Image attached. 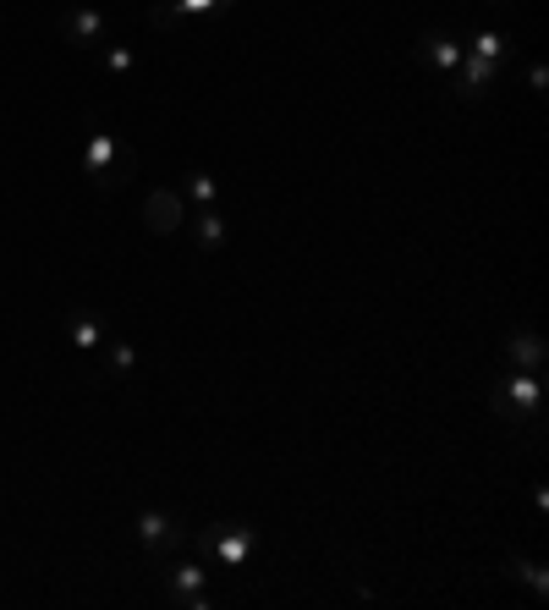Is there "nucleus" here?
I'll use <instances>...</instances> for the list:
<instances>
[{
  "mask_svg": "<svg viewBox=\"0 0 549 610\" xmlns=\"http://www.w3.org/2000/svg\"><path fill=\"white\" fill-rule=\"evenodd\" d=\"M77 165H83V176H89L100 193H122L137 176V149L122 133H111L105 122H89V133H83V144H77Z\"/></svg>",
  "mask_w": 549,
  "mask_h": 610,
  "instance_id": "obj_1",
  "label": "nucleus"
},
{
  "mask_svg": "<svg viewBox=\"0 0 549 610\" xmlns=\"http://www.w3.org/2000/svg\"><path fill=\"white\" fill-rule=\"evenodd\" d=\"M489 407H495V418H500V424L528 430L534 441H545V374L511 369V374H506V385H495Z\"/></svg>",
  "mask_w": 549,
  "mask_h": 610,
  "instance_id": "obj_2",
  "label": "nucleus"
},
{
  "mask_svg": "<svg viewBox=\"0 0 549 610\" xmlns=\"http://www.w3.org/2000/svg\"><path fill=\"white\" fill-rule=\"evenodd\" d=\"M187 545H198V556L220 561L226 572H242V567H248V556L259 550V528L237 517V523H215V528H198Z\"/></svg>",
  "mask_w": 549,
  "mask_h": 610,
  "instance_id": "obj_3",
  "label": "nucleus"
},
{
  "mask_svg": "<svg viewBox=\"0 0 549 610\" xmlns=\"http://www.w3.org/2000/svg\"><path fill=\"white\" fill-rule=\"evenodd\" d=\"M187 539H193V534L182 528V517H176V511H159V506L137 511V545H143V556H148L154 567H159V561H170Z\"/></svg>",
  "mask_w": 549,
  "mask_h": 610,
  "instance_id": "obj_4",
  "label": "nucleus"
},
{
  "mask_svg": "<svg viewBox=\"0 0 549 610\" xmlns=\"http://www.w3.org/2000/svg\"><path fill=\"white\" fill-rule=\"evenodd\" d=\"M55 28H61V39L66 44H77V50H100V44H111V11H100V6H66L61 17H55Z\"/></svg>",
  "mask_w": 549,
  "mask_h": 610,
  "instance_id": "obj_5",
  "label": "nucleus"
},
{
  "mask_svg": "<svg viewBox=\"0 0 549 610\" xmlns=\"http://www.w3.org/2000/svg\"><path fill=\"white\" fill-rule=\"evenodd\" d=\"M412 61H417L423 72H434L439 83H450L456 66H462V39H450L445 28H423L417 44H412Z\"/></svg>",
  "mask_w": 549,
  "mask_h": 610,
  "instance_id": "obj_6",
  "label": "nucleus"
},
{
  "mask_svg": "<svg viewBox=\"0 0 549 610\" xmlns=\"http://www.w3.org/2000/svg\"><path fill=\"white\" fill-rule=\"evenodd\" d=\"M165 606L209 610V572L193 567V561H170L165 567Z\"/></svg>",
  "mask_w": 549,
  "mask_h": 610,
  "instance_id": "obj_7",
  "label": "nucleus"
},
{
  "mask_svg": "<svg viewBox=\"0 0 549 610\" xmlns=\"http://www.w3.org/2000/svg\"><path fill=\"white\" fill-rule=\"evenodd\" d=\"M143 226H148V237H176L187 226V198L176 187H154L143 198Z\"/></svg>",
  "mask_w": 549,
  "mask_h": 610,
  "instance_id": "obj_8",
  "label": "nucleus"
},
{
  "mask_svg": "<svg viewBox=\"0 0 549 610\" xmlns=\"http://www.w3.org/2000/svg\"><path fill=\"white\" fill-rule=\"evenodd\" d=\"M506 363L511 369H528V374H545V363H549V347H545V335L539 330H511L506 335Z\"/></svg>",
  "mask_w": 549,
  "mask_h": 610,
  "instance_id": "obj_9",
  "label": "nucleus"
},
{
  "mask_svg": "<svg viewBox=\"0 0 549 610\" xmlns=\"http://www.w3.org/2000/svg\"><path fill=\"white\" fill-rule=\"evenodd\" d=\"M237 0H154L148 6V28H170L182 17H209V11H231Z\"/></svg>",
  "mask_w": 549,
  "mask_h": 610,
  "instance_id": "obj_10",
  "label": "nucleus"
},
{
  "mask_svg": "<svg viewBox=\"0 0 549 610\" xmlns=\"http://www.w3.org/2000/svg\"><path fill=\"white\" fill-rule=\"evenodd\" d=\"M182 231H193V242H198V254H220L226 248V237H231V226H226V215L209 204V209H198V215H187V226Z\"/></svg>",
  "mask_w": 549,
  "mask_h": 610,
  "instance_id": "obj_11",
  "label": "nucleus"
},
{
  "mask_svg": "<svg viewBox=\"0 0 549 610\" xmlns=\"http://www.w3.org/2000/svg\"><path fill=\"white\" fill-rule=\"evenodd\" d=\"M61 324H66V341H72L77 352H100V347H105V330H100V319H89L83 308H66V319H61Z\"/></svg>",
  "mask_w": 549,
  "mask_h": 610,
  "instance_id": "obj_12",
  "label": "nucleus"
},
{
  "mask_svg": "<svg viewBox=\"0 0 549 610\" xmlns=\"http://www.w3.org/2000/svg\"><path fill=\"white\" fill-rule=\"evenodd\" d=\"M506 572H511V578H522V583L534 589V600H539V606H545V600H549V567H545V561H528V556H511V561H506Z\"/></svg>",
  "mask_w": 549,
  "mask_h": 610,
  "instance_id": "obj_13",
  "label": "nucleus"
},
{
  "mask_svg": "<svg viewBox=\"0 0 549 610\" xmlns=\"http://www.w3.org/2000/svg\"><path fill=\"white\" fill-rule=\"evenodd\" d=\"M176 193H182V198H193V204H198V209H209V204H215V198H220V182H215V176H209V170H187V176H182V187H176Z\"/></svg>",
  "mask_w": 549,
  "mask_h": 610,
  "instance_id": "obj_14",
  "label": "nucleus"
},
{
  "mask_svg": "<svg viewBox=\"0 0 549 610\" xmlns=\"http://www.w3.org/2000/svg\"><path fill=\"white\" fill-rule=\"evenodd\" d=\"M462 50H473V55H484V61H506V55H511V39H506V33H495V28H478Z\"/></svg>",
  "mask_w": 549,
  "mask_h": 610,
  "instance_id": "obj_15",
  "label": "nucleus"
},
{
  "mask_svg": "<svg viewBox=\"0 0 549 610\" xmlns=\"http://www.w3.org/2000/svg\"><path fill=\"white\" fill-rule=\"evenodd\" d=\"M100 358H105V369H111V374H122V380L137 369V347H133V341H105V347H100Z\"/></svg>",
  "mask_w": 549,
  "mask_h": 610,
  "instance_id": "obj_16",
  "label": "nucleus"
},
{
  "mask_svg": "<svg viewBox=\"0 0 549 610\" xmlns=\"http://www.w3.org/2000/svg\"><path fill=\"white\" fill-rule=\"evenodd\" d=\"M100 61H105V72H111V77H127V72H137V55L127 50V44H100Z\"/></svg>",
  "mask_w": 549,
  "mask_h": 610,
  "instance_id": "obj_17",
  "label": "nucleus"
},
{
  "mask_svg": "<svg viewBox=\"0 0 549 610\" xmlns=\"http://www.w3.org/2000/svg\"><path fill=\"white\" fill-rule=\"evenodd\" d=\"M528 89H534V100H545V89H549V72H545V66H539V61L528 66Z\"/></svg>",
  "mask_w": 549,
  "mask_h": 610,
  "instance_id": "obj_18",
  "label": "nucleus"
}]
</instances>
